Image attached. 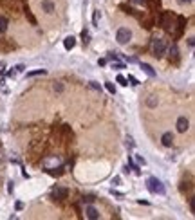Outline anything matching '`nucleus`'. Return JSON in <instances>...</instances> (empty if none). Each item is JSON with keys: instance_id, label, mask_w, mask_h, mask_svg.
<instances>
[{"instance_id": "nucleus-1", "label": "nucleus", "mask_w": 195, "mask_h": 220, "mask_svg": "<svg viewBox=\"0 0 195 220\" xmlns=\"http://www.w3.org/2000/svg\"><path fill=\"white\" fill-rule=\"evenodd\" d=\"M146 188H148L150 193H157V195H164V193H166L163 182H161L159 179H155V177H150L148 180H146Z\"/></svg>"}, {"instance_id": "nucleus-2", "label": "nucleus", "mask_w": 195, "mask_h": 220, "mask_svg": "<svg viewBox=\"0 0 195 220\" xmlns=\"http://www.w3.org/2000/svg\"><path fill=\"white\" fill-rule=\"evenodd\" d=\"M166 47H168V43H166L164 38H154L152 40V54L155 58H161L166 51Z\"/></svg>"}, {"instance_id": "nucleus-3", "label": "nucleus", "mask_w": 195, "mask_h": 220, "mask_svg": "<svg viewBox=\"0 0 195 220\" xmlns=\"http://www.w3.org/2000/svg\"><path fill=\"white\" fill-rule=\"evenodd\" d=\"M159 25L163 27L164 31L172 32V29H174V15H172L170 11L161 13V16H159Z\"/></svg>"}, {"instance_id": "nucleus-4", "label": "nucleus", "mask_w": 195, "mask_h": 220, "mask_svg": "<svg viewBox=\"0 0 195 220\" xmlns=\"http://www.w3.org/2000/svg\"><path fill=\"white\" fill-rule=\"evenodd\" d=\"M116 40H117V43H121V45L128 43L130 40H132V32H130V29H128V27H119L117 32H116Z\"/></svg>"}, {"instance_id": "nucleus-5", "label": "nucleus", "mask_w": 195, "mask_h": 220, "mask_svg": "<svg viewBox=\"0 0 195 220\" xmlns=\"http://www.w3.org/2000/svg\"><path fill=\"white\" fill-rule=\"evenodd\" d=\"M175 25H177V27L172 29V31H174V36H175V40H177V38L183 36V32H184V29H186V18L183 16V15L177 16V24H175Z\"/></svg>"}, {"instance_id": "nucleus-6", "label": "nucleus", "mask_w": 195, "mask_h": 220, "mask_svg": "<svg viewBox=\"0 0 195 220\" xmlns=\"http://www.w3.org/2000/svg\"><path fill=\"white\" fill-rule=\"evenodd\" d=\"M54 200H65L69 197V189L67 188H54L52 189V195H51Z\"/></svg>"}, {"instance_id": "nucleus-7", "label": "nucleus", "mask_w": 195, "mask_h": 220, "mask_svg": "<svg viewBox=\"0 0 195 220\" xmlns=\"http://www.w3.org/2000/svg\"><path fill=\"white\" fill-rule=\"evenodd\" d=\"M168 49V54H170V62L172 63H179V49H177V43H172Z\"/></svg>"}, {"instance_id": "nucleus-8", "label": "nucleus", "mask_w": 195, "mask_h": 220, "mask_svg": "<svg viewBox=\"0 0 195 220\" xmlns=\"http://www.w3.org/2000/svg\"><path fill=\"white\" fill-rule=\"evenodd\" d=\"M85 217H87V218H91V220H98V218H100V211L96 209L94 206H91V204H89V206L85 208Z\"/></svg>"}, {"instance_id": "nucleus-9", "label": "nucleus", "mask_w": 195, "mask_h": 220, "mask_svg": "<svg viewBox=\"0 0 195 220\" xmlns=\"http://www.w3.org/2000/svg\"><path fill=\"white\" fill-rule=\"evenodd\" d=\"M161 145H163V146H172V145H174V134H172V132H164L163 134V137H161Z\"/></svg>"}, {"instance_id": "nucleus-10", "label": "nucleus", "mask_w": 195, "mask_h": 220, "mask_svg": "<svg viewBox=\"0 0 195 220\" xmlns=\"http://www.w3.org/2000/svg\"><path fill=\"white\" fill-rule=\"evenodd\" d=\"M188 126H190V121L186 119L184 115L177 119V132H181V134H183V132H186V130H188Z\"/></svg>"}, {"instance_id": "nucleus-11", "label": "nucleus", "mask_w": 195, "mask_h": 220, "mask_svg": "<svg viewBox=\"0 0 195 220\" xmlns=\"http://www.w3.org/2000/svg\"><path fill=\"white\" fill-rule=\"evenodd\" d=\"M42 9L45 11L47 15L54 13V2L52 0H42Z\"/></svg>"}, {"instance_id": "nucleus-12", "label": "nucleus", "mask_w": 195, "mask_h": 220, "mask_svg": "<svg viewBox=\"0 0 195 220\" xmlns=\"http://www.w3.org/2000/svg\"><path fill=\"white\" fill-rule=\"evenodd\" d=\"M7 49H15V43H13L11 38H4L0 42V51H7Z\"/></svg>"}, {"instance_id": "nucleus-13", "label": "nucleus", "mask_w": 195, "mask_h": 220, "mask_svg": "<svg viewBox=\"0 0 195 220\" xmlns=\"http://www.w3.org/2000/svg\"><path fill=\"white\" fill-rule=\"evenodd\" d=\"M74 45H76V38H74V36H67V38L63 40V47H65L67 51L74 49Z\"/></svg>"}, {"instance_id": "nucleus-14", "label": "nucleus", "mask_w": 195, "mask_h": 220, "mask_svg": "<svg viewBox=\"0 0 195 220\" xmlns=\"http://www.w3.org/2000/svg\"><path fill=\"white\" fill-rule=\"evenodd\" d=\"M45 171L49 173V175H52V177H60V175H63V168L58 166V168H45Z\"/></svg>"}, {"instance_id": "nucleus-15", "label": "nucleus", "mask_w": 195, "mask_h": 220, "mask_svg": "<svg viewBox=\"0 0 195 220\" xmlns=\"http://www.w3.org/2000/svg\"><path fill=\"white\" fill-rule=\"evenodd\" d=\"M56 164H60V157H47L45 161H43V166L45 168L56 166Z\"/></svg>"}, {"instance_id": "nucleus-16", "label": "nucleus", "mask_w": 195, "mask_h": 220, "mask_svg": "<svg viewBox=\"0 0 195 220\" xmlns=\"http://www.w3.org/2000/svg\"><path fill=\"white\" fill-rule=\"evenodd\" d=\"M141 69H143V71L148 74L150 78H155V71H154V67H152V65H148V63H141Z\"/></svg>"}, {"instance_id": "nucleus-17", "label": "nucleus", "mask_w": 195, "mask_h": 220, "mask_svg": "<svg viewBox=\"0 0 195 220\" xmlns=\"http://www.w3.org/2000/svg\"><path fill=\"white\" fill-rule=\"evenodd\" d=\"M110 67H112V69H117V71H123V69H126V65H125L123 62H117V60L110 62Z\"/></svg>"}, {"instance_id": "nucleus-18", "label": "nucleus", "mask_w": 195, "mask_h": 220, "mask_svg": "<svg viewBox=\"0 0 195 220\" xmlns=\"http://www.w3.org/2000/svg\"><path fill=\"white\" fill-rule=\"evenodd\" d=\"M82 42H83V45H89V42H91V34H89L87 29L82 31Z\"/></svg>"}, {"instance_id": "nucleus-19", "label": "nucleus", "mask_w": 195, "mask_h": 220, "mask_svg": "<svg viewBox=\"0 0 195 220\" xmlns=\"http://www.w3.org/2000/svg\"><path fill=\"white\" fill-rule=\"evenodd\" d=\"M25 16H27V20L31 22V25H36V18H34V16H33V13H31V9H29V7H25Z\"/></svg>"}, {"instance_id": "nucleus-20", "label": "nucleus", "mask_w": 195, "mask_h": 220, "mask_svg": "<svg viewBox=\"0 0 195 220\" xmlns=\"http://www.w3.org/2000/svg\"><path fill=\"white\" fill-rule=\"evenodd\" d=\"M7 18H4V16H0V32H6L7 31Z\"/></svg>"}, {"instance_id": "nucleus-21", "label": "nucleus", "mask_w": 195, "mask_h": 220, "mask_svg": "<svg viewBox=\"0 0 195 220\" xmlns=\"http://www.w3.org/2000/svg\"><path fill=\"white\" fill-rule=\"evenodd\" d=\"M45 71L43 69H36V71H31V72H27V78H34V76H43Z\"/></svg>"}, {"instance_id": "nucleus-22", "label": "nucleus", "mask_w": 195, "mask_h": 220, "mask_svg": "<svg viewBox=\"0 0 195 220\" xmlns=\"http://www.w3.org/2000/svg\"><path fill=\"white\" fill-rule=\"evenodd\" d=\"M94 200H96V197H94V195H83L82 202H83V204H92Z\"/></svg>"}, {"instance_id": "nucleus-23", "label": "nucleus", "mask_w": 195, "mask_h": 220, "mask_svg": "<svg viewBox=\"0 0 195 220\" xmlns=\"http://www.w3.org/2000/svg\"><path fill=\"white\" fill-rule=\"evenodd\" d=\"M116 81H117L119 85H123V87H126V85H128V80H126L125 76H121V74H119V76L116 78Z\"/></svg>"}, {"instance_id": "nucleus-24", "label": "nucleus", "mask_w": 195, "mask_h": 220, "mask_svg": "<svg viewBox=\"0 0 195 220\" xmlns=\"http://www.w3.org/2000/svg\"><path fill=\"white\" fill-rule=\"evenodd\" d=\"M132 6H141V7H146V0H128Z\"/></svg>"}, {"instance_id": "nucleus-25", "label": "nucleus", "mask_w": 195, "mask_h": 220, "mask_svg": "<svg viewBox=\"0 0 195 220\" xmlns=\"http://www.w3.org/2000/svg\"><path fill=\"white\" fill-rule=\"evenodd\" d=\"M154 24H155L154 18H148V20H144V22H143V25L146 27V29H152V27H154Z\"/></svg>"}, {"instance_id": "nucleus-26", "label": "nucleus", "mask_w": 195, "mask_h": 220, "mask_svg": "<svg viewBox=\"0 0 195 220\" xmlns=\"http://www.w3.org/2000/svg\"><path fill=\"white\" fill-rule=\"evenodd\" d=\"M192 188H193V186H192V182H183L181 191H183V193H184V191H192Z\"/></svg>"}, {"instance_id": "nucleus-27", "label": "nucleus", "mask_w": 195, "mask_h": 220, "mask_svg": "<svg viewBox=\"0 0 195 220\" xmlns=\"http://www.w3.org/2000/svg\"><path fill=\"white\" fill-rule=\"evenodd\" d=\"M105 88H107L110 94H116V87H114V83H110V81H107V83H105Z\"/></svg>"}, {"instance_id": "nucleus-28", "label": "nucleus", "mask_w": 195, "mask_h": 220, "mask_svg": "<svg viewBox=\"0 0 195 220\" xmlns=\"http://www.w3.org/2000/svg\"><path fill=\"white\" fill-rule=\"evenodd\" d=\"M98 20H100V11H94V15H92V25L94 27H98Z\"/></svg>"}, {"instance_id": "nucleus-29", "label": "nucleus", "mask_w": 195, "mask_h": 220, "mask_svg": "<svg viewBox=\"0 0 195 220\" xmlns=\"http://www.w3.org/2000/svg\"><path fill=\"white\" fill-rule=\"evenodd\" d=\"M114 60H119V54H117V53H109L107 62H114Z\"/></svg>"}, {"instance_id": "nucleus-30", "label": "nucleus", "mask_w": 195, "mask_h": 220, "mask_svg": "<svg viewBox=\"0 0 195 220\" xmlns=\"http://www.w3.org/2000/svg\"><path fill=\"white\" fill-rule=\"evenodd\" d=\"M128 81H130V85H134V87H137L139 85V81H137V78H134L132 74H128V78H126Z\"/></svg>"}, {"instance_id": "nucleus-31", "label": "nucleus", "mask_w": 195, "mask_h": 220, "mask_svg": "<svg viewBox=\"0 0 195 220\" xmlns=\"http://www.w3.org/2000/svg\"><path fill=\"white\" fill-rule=\"evenodd\" d=\"M135 161H137V164H139V166H144V164H146V161H144L141 155H135Z\"/></svg>"}, {"instance_id": "nucleus-32", "label": "nucleus", "mask_w": 195, "mask_h": 220, "mask_svg": "<svg viewBox=\"0 0 195 220\" xmlns=\"http://www.w3.org/2000/svg\"><path fill=\"white\" fill-rule=\"evenodd\" d=\"M24 69H25V67H24L22 63H18V65L15 67V72H16V74H20V72H24Z\"/></svg>"}, {"instance_id": "nucleus-33", "label": "nucleus", "mask_w": 195, "mask_h": 220, "mask_svg": "<svg viewBox=\"0 0 195 220\" xmlns=\"http://www.w3.org/2000/svg\"><path fill=\"white\" fill-rule=\"evenodd\" d=\"M126 146H130V148L135 146V143H134V139H132V137H126Z\"/></svg>"}, {"instance_id": "nucleus-34", "label": "nucleus", "mask_w": 195, "mask_h": 220, "mask_svg": "<svg viewBox=\"0 0 195 220\" xmlns=\"http://www.w3.org/2000/svg\"><path fill=\"white\" fill-rule=\"evenodd\" d=\"M146 103H148V106H155V105H157V101H155L154 97H150V99H148Z\"/></svg>"}, {"instance_id": "nucleus-35", "label": "nucleus", "mask_w": 195, "mask_h": 220, "mask_svg": "<svg viewBox=\"0 0 195 220\" xmlns=\"http://www.w3.org/2000/svg\"><path fill=\"white\" fill-rule=\"evenodd\" d=\"M15 208H16V211H22V209H24V202H16Z\"/></svg>"}, {"instance_id": "nucleus-36", "label": "nucleus", "mask_w": 195, "mask_h": 220, "mask_svg": "<svg viewBox=\"0 0 195 220\" xmlns=\"http://www.w3.org/2000/svg\"><path fill=\"white\" fill-rule=\"evenodd\" d=\"M91 87H92V88H96V90H101V87L96 83V81H91Z\"/></svg>"}, {"instance_id": "nucleus-37", "label": "nucleus", "mask_w": 195, "mask_h": 220, "mask_svg": "<svg viewBox=\"0 0 195 220\" xmlns=\"http://www.w3.org/2000/svg\"><path fill=\"white\" fill-rule=\"evenodd\" d=\"M54 90H58V92H62V90H63V87H62V85H60V83H58V85H54Z\"/></svg>"}, {"instance_id": "nucleus-38", "label": "nucleus", "mask_w": 195, "mask_h": 220, "mask_svg": "<svg viewBox=\"0 0 195 220\" xmlns=\"http://www.w3.org/2000/svg\"><path fill=\"white\" fill-rule=\"evenodd\" d=\"M110 193H112V195H116V197H123V193H119V191H116V189H112Z\"/></svg>"}, {"instance_id": "nucleus-39", "label": "nucleus", "mask_w": 195, "mask_h": 220, "mask_svg": "<svg viewBox=\"0 0 195 220\" xmlns=\"http://www.w3.org/2000/svg\"><path fill=\"white\" fill-rule=\"evenodd\" d=\"M7 191H9V193H13V182H7Z\"/></svg>"}, {"instance_id": "nucleus-40", "label": "nucleus", "mask_w": 195, "mask_h": 220, "mask_svg": "<svg viewBox=\"0 0 195 220\" xmlns=\"http://www.w3.org/2000/svg\"><path fill=\"white\" fill-rule=\"evenodd\" d=\"M98 65H101V67H103V65H107V60H105V58H101V60L98 62Z\"/></svg>"}, {"instance_id": "nucleus-41", "label": "nucleus", "mask_w": 195, "mask_h": 220, "mask_svg": "<svg viewBox=\"0 0 195 220\" xmlns=\"http://www.w3.org/2000/svg\"><path fill=\"white\" fill-rule=\"evenodd\" d=\"M112 182H114V184H119V182H121V177H114Z\"/></svg>"}, {"instance_id": "nucleus-42", "label": "nucleus", "mask_w": 195, "mask_h": 220, "mask_svg": "<svg viewBox=\"0 0 195 220\" xmlns=\"http://www.w3.org/2000/svg\"><path fill=\"white\" fill-rule=\"evenodd\" d=\"M179 4H190V2H193V0H177Z\"/></svg>"}]
</instances>
